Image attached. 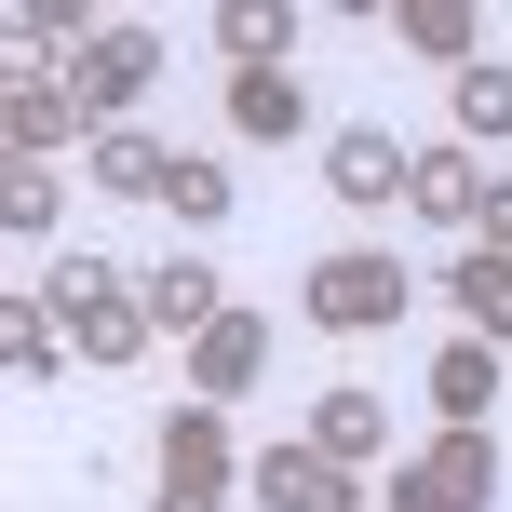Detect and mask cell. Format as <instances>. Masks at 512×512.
Masks as SVG:
<instances>
[{
    "instance_id": "obj_20",
    "label": "cell",
    "mask_w": 512,
    "mask_h": 512,
    "mask_svg": "<svg viewBox=\"0 0 512 512\" xmlns=\"http://www.w3.org/2000/svg\"><path fill=\"white\" fill-rule=\"evenodd\" d=\"M243 189H230V162H203V149H176V176H162V216H176V230H216V216H230Z\"/></svg>"
},
{
    "instance_id": "obj_6",
    "label": "cell",
    "mask_w": 512,
    "mask_h": 512,
    "mask_svg": "<svg viewBox=\"0 0 512 512\" xmlns=\"http://www.w3.org/2000/svg\"><path fill=\"white\" fill-rule=\"evenodd\" d=\"M243 499H256V512H364V486H351V459H324V445H310V432H297V445H270V459L243 472Z\"/></svg>"
},
{
    "instance_id": "obj_3",
    "label": "cell",
    "mask_w": 512,
    "mask_h": 512,
    "mask_svg": "<svg viewBox=\"0 0 512 512\" xmlns=\"http://www.w3.org/2000/svg\"><path fill=\"white\" fill-rule=\"evenodd\" d=\"M149 81H162V27H135V14L81 27V54H68V95L95 108V122H135V108H149Z\"/></svg>"
},
{
    "instance_id": "obj_9",
    "label": "cell",
    "mask_w": 512,
    "mask_h": 512,
    "mask_svg": "<svg viewBox=\"0 0 512 512\" xmlns=\"http://www.w3.org/2000/svg\"><path fill=\"white\" fill-rule=\"evenodd\" d=\"M405 135H391V122H337L324 135V189H337V203H405Z\"/></svg>"
},
{
    "instance_id": "obj_4",
    "label": "cell",
    "mask_w": 512,
    "mask_h": 512,
    "mask_svg": "<svg viewBox=\"0 0 512 512\" xmlns=\"http://www.w3.org/2000/svg\"><path fill=\"white\" fill-rule=\"evenodd\" d=\"M230 486H243L230 418H216V405H176V418H162V486H149V512H230Z\"/></svg>"
},
{
    "instance_id": "obj_11",
    "label": "cell",
    "mask_w": 512,
    "mask_h": 512,
    "mask_svg": "<svg viewBox=\"0 0 512 512\" xmlns=\"http://www.w3.org/2000/svg\"><path fill=\"white\" fill-rule=\"evenodd\" d=\"M68 324H54V297H0V378H14V391H54V378H68Z\"/></svg>"
},
{
    "instance_id": "obj_14",
    "label": "cell",
    "mask_w": 512,
    "mask_h": 512,
    "mask_svg": "<svg viewBox=\"0 0 512 512\" xmlns=\"http://www.w3.org/2000/svg\"><path fill=\"white\" fill-rule=\"evenodd\" d=\"M135 283H149V324L162 337H203L216 310H230V283H216L203 256H162V270H135Z\"/></svg>"
},
{
    "instance_id": "obj_21",
    "label": "cell",
    "mask_w": 512,
    "mask_h": 512,
    "mask_svg": "<svg viewBox=\"0 0 512 512\" xmlns=\"http://www.w3.org/2000/svg\"><path fill=\"white\" fill-rule=\"evenodd\" d=\"M0 216H14L27 243H54V216H68V176H54V162H0Z\"/></svg>"
},
{
    "instance_id": "obj_19",
    "label": "cell",
    "mask_w": 512,
    "mask_h": 512,
    "mask_svg": "<svg viewBox=\"0 0 512 512\" xmlns=\"http://www.w3.org/2000/svg\"><path fill=\"white\" fill-rule=\"evenodd\" d=\"M405 54H432V68H472V54H486V14H472V0H405Z\"/></svg>"
},
{
    "instance_id": "obj_13",
    "label": "cell",
    "mask_w": 512,
    "mask_h": 512,
    "mask_svg": "<svg viewBox=\"0 0 512 512\" xmlns=\"http://www.w3.org/2000/svg\"><path fill=\"white\" fill-rule=\"evenodd\" d=\"M432 405H445V432H486V405H499V351L486 337H445L432 351Z\"/></svg>"
},
{
    "instance_id": "obj_5",
    "label": "cell",
    "mask_w": 512,
    "mask_h": 512,
    "mask_svg": "<svg viewBox=\"0 0 512 512\" xmlns=\"http://www.w3.org/2000/svg\"><path fill=\"white\" fill-rule=\"evenodd\" d=\"M391 512H499V432H432L391 472Z\"/></svg>"
},
{
    "instance_id": "obj_12",
    "label": "cell",
    "mask_w": 512,
    "mask_h": 512,
    "mask_svg": "<svg viewBox=\"0 0 512 512\" xmlns=\"http://www.w3.org/2000/svg\"><path fill=\"white\" fill-rule=\"evenodd\" d=\"M297 122H310L297 68H230V135H256V149H297Z\"/></svg>"
},
{
    "instance_id": "obj_22",
    "label": "cell",
    "mask_w": 512,
    "mask_h": 512,
    "mask_svg": "<svg viewBox=\"0 0 512 512\" xmlns=\"http://www.w3.org/2000/svg\"><path fill=\"white\" fill-rule=\"evenodd\" d=\"M283 0H230V14H216V41H230V68H283Z\"/></svg>"
},
{
    "instance_id": "obj_2",
    "label": "cell",
    "mask_w": 512,
    "mask_h": 512,
    "mask_svg": "<svg viewBox=\"0 0 512 512\" xmlns=\"http://www.w3.org/2000/svg\"><path fill=\"white\" fill-rule=\"evenodd\" d=\"M297 297H310V324H324V337H391L418 283H405V256H364V243H351V256H310Z\"/></svg>"
},
{
    "instance_id": "obj_10",
    "label": "cell",
    "mask_w": 512,
    "mask_h": 512,
    "mask_svg": "<svg viewBox=\"0 0 512 512\" xmlns=\"http://www.w3.org/2000/svg\"><path fill=\"white\" fill-rule=\"evenodd\" d=\"M162 176H176V149L135 122H95V149H81V189L95 203H162Z\"/></svg>"
},
{
    "instance_id": "obj_1",
    "label": "cell",
    "mask_w": 512,
    "mask_h": 512,
    "mask_svg": "<svg viewBox=\"0 0 512 512\" xmlns=\"http://www.w3.org/2000/svg\"><path fill=\"white\" fill-rule=\"evenodd\" d=\"M41 297H54V324H68V351H81V364H135V351L162 337V324H149V283H135L122 256H54Z\"/></svg>"
},
{
    "instance_id": "obj_8",
    "label": "cell",
    "mask_w": 512,
    "mask_h": 512,
    "mask_svg": "<svg viewBox=\"0 0 512 512\" xmlns=\"http://www.w3.org/2000/svg\"><path fill=\"white\" fill-rule=\"evenodd\" d=\"M0 135H14V162H68V149H95V108L68 81H14L0 95Z\"/></svg>"
},
{
    "instance_id": "obj_17",
    "label": "cell",
    "mask_w": 512,
    "mask_h": 512,
    "mask_svg": "<svg viewBox=\"0 0 512 512\" xmlns=\"http://www.w3.org/2000/svg\"><path fill=\"white\" fill-rule=\"evenodd\" d=\"M445 297H459V324L486 337V351H512V256H486V243H472L459 270H445Z\"/></svg>"
},
{
    "instance_id": "obj_23",
    "label": "cell",
    "mask_w": 512,
    "mask_h": 512,
    "mask_svg": "<svg viewBox=\"0 0 512 512\" xmlns=\"http://www.w3.org/2000/svg\"><path fill=\"white\" fill-rule=\"evenodd\" d=\"M472 230H486V256H512V176H486V189H472Z\"/></svg>"
},
{
    "instance_id": "obj_7",
    "label": "cell",
    "mask_w": 512,
    "mask_h": 512,
    "mask_svg": "<svg viewBox=\"0 0 512 512\" xmlns=\"http://www.w3.org/2000/svg\"><path fill=\"white\" fill-rule=\"evenodd\" d=\"M256 378H270V324H256V310L230 297L203 337H189V391H203V405H243Z\"/></svg>"
},
{
    "instance_id": "obj_16",
    "label": "cell",
    "mask_w": 512,
    "mask_h": 512,
    "mask_svg": "<svg viewBox=\"0 0 512 512\" xmlns=\"http://www.w3.org/2000/svg\"><path fill=\"white\" fill-rule=\"evenodd\" d=\"M310 445H324V459H378V445H391V391H324V405H310Z\"/></svg>"
},
{
    "instance_id": "obj_18",
    "label": "cell",
    "mask_w": 512,
    "mask_h": 512,
    "mask_svg": "<svg viewBox=\"0 0 512 512\" xmlns=\"http://www.w3.org/2000/svg\"><path fill=\"white\" fill-rule=\"evenodd\" d=\"M445 108H459V149H499V135H512V68H499V54H472V68L445 81Z\"/></svg>"
},
{
    "instance_id": "obj_15",
    "label": "cell",
    "mask_w": 512,
    "mask_h": 512,
    "mask_svg": "<svg viewBox=\"0 0 512 512\" xmlns=\"http://www.w3.org/2000/svg\"><path fill=\"white\" fill-rule=\"evenodd\" d=\"M472 189H486V162H472L459 135H445V149H418V162H405V216H432V230H459V216H472Z\"/></svg>"
}]
</instances>
